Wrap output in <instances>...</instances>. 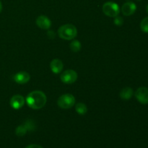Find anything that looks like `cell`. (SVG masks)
Segmentation results:
<instances>
[{"mask_svg":"<svg viewBox=\"0 0 148 148\" xmlns=\"http://www.w3.org/2000/svg\"><path fill=\"white\" fill-rule=\"evenodd\" d=\"M25 101L30 108L38 110L46 105L47 98L43 91L34 90L27 95Z\"/></svg>","mask_w":148,"mask_h":148,"instance_id":"obj_1","label":"cell"},{"mask_svg":"<svg viewBox=\"0 0 148 148\" xmlns=\"http://www.w3.org/2000/svg\"><path fill=\"white\" fill-rule=\"evenodd\" d=\"M58 35L64 40H72L77 35V30L73 25L66 24L59 27L58 30Z\"/></svg>","mask_w":148,"mask_h":148,"instance_id":"obj_2","label":"cell"},{"mask_svg":"<svg viewBox=\"0 0 148 148\" xmlns=\"http://www.w3.org/2000/svg\"><path fill=\"white\" fill-rule=\"evenodd\" d=\"M57 104L62 109H69L75 104V98L72 94H64L58 98Z\"/></svg>","mask_w":148,"mask_h":148,"instance_id":"obj_3","label":"cell"},{"mask_svg":"<svg viewBox=\"0 0 148 148\" xmlns=\"http://www.w3.org/2000/svg\"><path fill=\"white\" fill-rule=\"evenodd\" d=\"M103 12L106 16L111 17H115L119 15L120 9L118 4L113 1H107L103 5Z\"/></svg>","mask_w":148,"mask_h":148,"instance_id":"obj_4","label":"cell"},{"mask_svg":"<svg viewBox=\"0 0 148 148\" xmlns=\"http://www.w3.org/2000/svg\"><path fill=\"white\" fill-rule=\"evenodd\" d=\"M77 73L73 69H67L61 74L60 79L65 84H72L77 79Z\"/></svg>","mask_w":148,"mask_h":148,"instance_id":"obj_5","label":"cell"},{"mask_svg":"<svg viewBox=\"0 0 148 148\" xmlns=\"http://www.w3.org/2000/svg\"><path fill=\"white\" fill-rule=\"evenodd\" d=\"M134 95L140 103L144 105L148 104V88L145 87L139 88L136 90Z\"/></svg>","mask_w":148,"mask_h":148,"instance_id":"obj_6","label":"cell"},{"mask_svg":"<svg viewBox=\"0 0 148 148\" xmlns=\"http://www.w3.org/2000/svg\"><path fill=\"white\" fill-rule=\"evenodd\" d=\"M25 102V100L23 98V95H14L10 99V104L13 109L18 110L24 106Z\"/></svg>","mask_w":148,"mask_h":148,"instance_id":"obj_7","label":"cell"},{"mask_svg":"<svg viewBox=\"0 0 148 148\" xmlns=\"http://www.w3.org/2000/svg\"><path fill=\"white\" fill-rule=\"evenodd\" d=\"M137 10V6L132 1H127L121 7V12L124 16H130L134 14Z\"/></svg>","mask_w":148,"mask_h":148,"instance_id":"obj_8","label":"cell"},{"mask_svg":"<svg viewBox=\"0 0 148 148\" xmlns=\"http://www.w3.org/2000/svg\"><path fill=\"white\" fill-rule=\"evenodd\" d=\"M36 25L38 27L43 30H49L51 25V22L49 17L45 15H40L36 19Z\"/></svg>","mask_w":148,"mask_h":148,"instance_id":"obj_9","label":"cell"},{"mask_svg":"<svg viewBox=\"0 0 148 148\" xmlns=\"http://www.w3.org/2000/svg\"><path fill=\"white\" fill-rule=\"evenodd\" d=\"M30 79V76L27 72H17L14 76V80L18 84H25L29 82Z\"/></svg>","mask_w":148,"mask_h":148,"instance_id":"obj_10","label":"cell"},{"mask_svg":"<svg viewBox=\"0 0 148 148\" xmlns=\"http://www.w3.org/2000/svg\"><path fill=\"white\" fill-rule=\"evenodd\" d=\"M64 64L63 62L58 59H54L50 63V68L52 72L54 74H59L62 72L63 69Z\"/></svg>","mask_w":148,"mask_h":148,"instance_id":"obj_11","label":"cell"},{"mask_svg":"<svg viewBox=\"0 0 148 148\" xmlns=\"http://www.w3.org/2000/svg\"><path fill=\"white\" fill-rule=\"evenodd\" d=\"M120 98L123 100H130L133 95V90L130 87L123 88L119 93Z\"/></svg>","mask_w":148,"mask_h":148,"instance_id":"obj_12","label":"cell"},{"mask_svg":"<svg viewBox=\"0 0 148 148\" xmlns=\"http://www.w3.org/2000/svg\"><path fill=\"white\" fill-rule=\"evenodd\" d=\"M75 110L79 115H85L88 111V108H87V106L83 103H78L75 106Z\"/></svg>","mask_w":148,"mask_h":148,"instance_id":"obj_13","label":"cell"},{"mask_svg":"<svg viewBox=\"0 0 148 148\" xmlns=\"http://www.w3.org/2000/svg\"><path fill=\"white\" fill-rule=\"evenodd\" d=\"M27 128L25 127V126L23 124V125H20L16 128L15 130V134L16 135L18 136V137H23L27 132Z\"/></svg>","mask_w":148,"mask_h":148,"instance_id":"obj_14","label":"cell"},{"mask_svg":"<svg viewBox=\"0 0 148 148\" xmlns=\"http://www.w3.org/2000/svg\"><path fill=\"white\" fill-rule=\"evenodd\" d=\"M70 49L72 51L78 52L81 49V43L77 40H74L70 43Z\"/></svg>","mask_w":148,"mask_h":148,"instance_id":"obj_15","label":"cell"},{"mask_svg":"<svg viewBox=\"0 0 148 148\" xmlns=\"http://www.w3.org/2000/svg\"><path fill=\"white\" fill-rule=\"evenodd\" d=\"M140 28L142 31L148 33V17H145L140 23Z\"/></svg>","mask_w":148,"mask_h":148,"instance_id":"obj_16","label":"cell"},{"mask_svg":"<svg viewBox=\"0 0 148 148\" xmlns=\"http://www.w3.org/2000/svg\"><path fill=\"white\" fill-rule=\"evenodd\" d=\"M24 125L25 126V127L27 128V131H32V130H34L35 128L34 124H33V121H30V120H28V121H26V122L25 123Z\"/></svg>","mask_w":148,"mask_h":148,"instance_id":"obj_17","label":"cell"},{"mask_svg":"<svg viewBox=\"0 0 148 148\" xmlns=\"http://www.w3.org/2000/svg\"><path fill=\"white\" fill-rule=\"evenodd\" d=\"M114 23H115L116 25H121L124 23V20L121 17H119V16H116V17H114Z\"/></svg>","mask_w":148,"mask_h":148,"instance_id":"obj_18","label":"cell"},{"mask_svg":"<svg viewBox=\"0 0 148 148\" xmlns=\"http://www.w3.org/2000/svg\"><path fill=\"white\" fill-rule=\"evenodd\" d=\"M47 36L50 39H53L55 37L54 32L52 31V30H49V31H48L47 33Z\"/></svg>","mask_w":148,"mask_h":148,"instance_id":"obj_19","label":"cell"},{"mask_svg":"<svg viewBox=\"0 0 148 148\" xmlns=\"http://www.w3.org/2000/svg\"><path fill=\"white\" fill-rule=\"evenodd\" d=\"M25 148H43V147H42L41 146L38 145L33 144V145H30L27 146Z\"/></svg>","mask_w":148,"mask_h":148,"instance_id":"obj_20","label":"cell"},{"mask_svg":"<svg viewBox=\"0 0 148 148\" xmlns=\"http://www.w3.org/2000/svg\"><path fill=\"white\" fill-rule=\"evenodd\" d=\"M1 10H2V4H1V1H0V13H1Z\"/></svg>","mask_w":148,"mask_h":148,"instance_id":"obj_21","label":"cell"},{"mask_svg":"<svg viewBox=\"0 0 148 148\" xmlns=\"http://www.w3.org/2000/svg\"><path fill=\"white\" fill-rule=\"evenodd\" d=\"M146 11H147V14H148V4L147 5V7H146Z\"/></svg>","mask_w":148,"mask_h":148,"instance_id":"obj_22","label":"cell"},{"mask_svg":"<svg viewBox=\"0 0 148 148\" xmlns=\"http://www.w3.org/2000/svg\"><path fill=\"white\" fill-rule=\"evenodd\" d=\"M138 1H140V0H138Z\"/></svg>","mask_w":148,"mask_h":148,"instance_id":"obj_23","label":"cell"}]
</instances>
